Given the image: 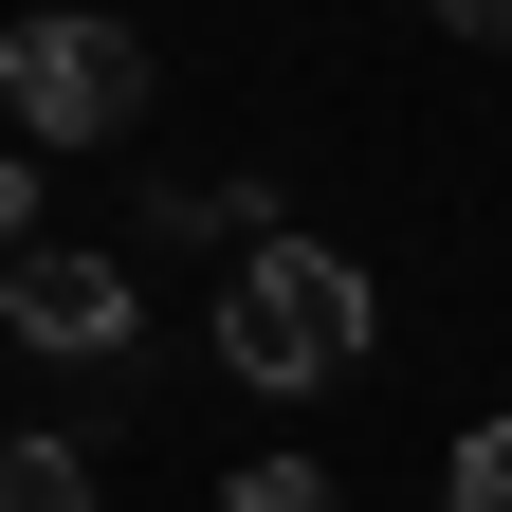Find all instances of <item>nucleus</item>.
<instances>
[{
	"instance_id": "nucleus-3",
	"label": "nucleus",
	"mask_w": 512,
	"mask_h": 512,
	"mask_svg": "<svg viewBox=\"0 0 512 512\" xmlns=\"http://www.w3.org/2000/svg\"><path fill=\"white\" fill-rule=\"evenodd\" d=\"M0 92H19V147H110L147 110V37L128 19H19L0 37Z\"/></svg>"
},
{
	"instance_id": "nucleus-1",
	"label": "nucleus",
	"mask_w": 512,
	"mask_h": 512,
	"mask_svg": "<svg viewBox=\"0 0 512 512\" xmlns=\"http://www.w3.org/2000/svg\"><path fill=\"white\" fill-rule=\"evenodd\" d=\"M220 366H238V384H348V366H366V275H348L330 238L220 256Z\"/></svg>"
},
{
	"instance_id": "nucleus-7",
	"label": "nucleus",
	"mask_w": 512,
	"mask_h": 512,
	"mask_svg": "<svg viewBox=\"0 0 512 512\" xmlns=\"http://www.w3.org/2000/svg\"><path fill=\"white\" fill-rule=\"evenodd\" d=\"M458 512H512V421H476V439H458Z\"/></svg>"
},
{
	"instance_id": "nucleus-4",
	"label": "nucleus",
	"mask_w": 512,
	"mask_h": 512,
	"mask_svg": "<svg viewBox=\"0 0 512 512\" xmlns=\"http://www.w3.org/2000/svg\"><path fill=\"white\" fill-rule=\"evenodd\" d=\"M128 238H147V256H256V238H275V202H256V183H147Z\"/></svg>"
},
{
	"instance_id": "nucleus-5",
	"label": "nucleus",
	"mask_w": 512,
	"mask_h": 512,
	"mask_svg": "<svg viewBox=\"0 0 512 512\" xmlns=\"http://www.w3.org/2000/svg\"><path fill=\"white\" fill-rule=\"evenodd\" d=\"M0 512H92V458L74 439H0Z\"/></svg>"
},
{
	"instance_id": "nucleus-6",
	"label": "nucleus",
	"mask_w": 512,
	"mask_h": 512,
	"mask_svg": "<svg viewBox=\"0 0 512 512\" xmlns=\"http://www.w3.org/2000/svg\"><path fill=\"white\" fill-rule=\"evenodd\" d=\"M220 512H348V494H330V476H311V458H256V476H238Z\"/></svg>"
},
{
	"instance_id": "nucleus-8",
	"label": "nucleus",
	"mask_w": 512,
	"mask_h": 512,
	"mask_svg": "<svg viewBox=\"0 0 512 512\" xmlns=\"http://www.w3.org/2000/svg\"><path fill=\"white\" fill-rule=\"evenodd\" d=\"M37 238V147H0V256Z\"/></svg>"
},
{
	"instance_id": "nucleus-9",
	"label": "nucleus",
	"mask_w": 512,
	"mask_h": 512,
	"mask_svg": "<svg viewBox=\"0 0 512 512\" xmlns=\"http://www.w3.org/2000/svg\"><path fill=\"white\" fill-rule=\"evenodd\" d=\"M421 19H439V37H494V55H512V0H421Z\"/></svg>"
},
{
	"instance_id": "nucleus-2",
	"label": "nucleus",
	"mask_w": 512,
	"mask_h": 512,
	"mask_svg": "<svg viewBox=\"0 0 512 512\" xmlns=\"http://www.w3.org/2000/svg\"><path fill=\"white\" fill-rule=\"evenodd\" d=\"M0 330H19L37 366H74V384H128L147 293H128V256H92V238H19L0 256Z\"/></svg>"
}]
</instances>
